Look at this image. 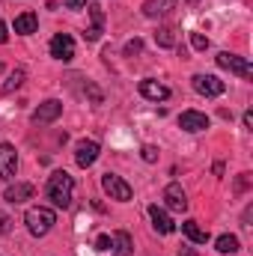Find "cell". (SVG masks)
I'll return each instance as SVG.
<instances>
[{"instance_id":"cell-1","label":"cell","mask_w":253,"mask_h":256,"mask_svg":"<svg viewBox=\"0 0 253 256\" xmlns=\"http://www.w3.org/2000/svg\"><path fill=\"white\" fill-rule=\"evenodd\" d=\"M45 194H48V200H51L57 208H68V206H72V194H74V179H72L66 170H57V173L48 176Z\"/></svg>"},{"instance_id":"cell-2","label":"cell","mask_w":253,"mask_h":256,"mask_svg":"<svg viewBox=\"0 0 253 256\" xmlns=\"http://www.w3.org/2000/svg\"><path fill=\"white\" fill-rule=\"evenodd\" d=\"M24 224H27L30 236L42 238V236H48V232H51V226L57 224V214H54L51 208H45V206H33V208H27Z\"/></svg>"},{"instance_id":"cell-3","label":"cell","mask_w":253,"mask_h":256,"mask_svg":"<svg viewBox=\"0 0 253 256\" xmlns=\"http://www.w3.org/2000/svg\"><path fill=\"white\" fill-rule=\"evenodd\" d=\"M214 60H218L220 68H226V72H232V74H238V78H244V80L253 78V66L248 63L244 57H236V54H230V51H220Z\"/></svg>"},{"instance_id":"cell-4","label":"cell","mask_w":253,"mask_h":256,"mask_svg":"<svg viewBox=\"0 0 253 256\" xmlns=\"http://www.w3.org/2000/svg\"><path fill=\"white\" fill-rule=\"evenodd\" d=\"M190 84H194V90H196L200 96H206V98H218V96H224V90H226V84L218 80L214 74H194Z\"/></svg>"},{"instance_id":"cell-5","label":"cell","mask_w":253,"mask_h":256,"mask_svg":"<svg viewBox=\"0 0 253 256\" xmlns=\"http://www.w3.org/2000/svg\"><path fill=\"white\" fill-rule=\"evenodd\" d=\"M48 51H51L54 60H60V63H72V60H74V39H72L68 33H57V36L51 39Z\"/></svg>"},{"instance_id":"cell-6","label":"cell","mask_w":253,"mask_h":256,"mask_svg":"<svg viewBox=\"0 0 253 256\" xmlns=\"http://www.w3.org/2000/svg\"><path fill=\"white\" fill-rule=\"evenodd\" d=\"M102 188L110 194V200H120V202H128L131 200V185H128L126 179L114 176V173H104L102 176Z\"/></svg>"},{"instance_id":"cell-7","label":"cell","mask_w":253,"mask_h":256,"mask_svg":"<svg viewBox=\"0 0 253 256\" xmlns=\"http://www.w3.org/2000/svg\"><path fill=\"white\" fill-rule=\"evenodd\" d=\"M15 170H18V152L12 143H0V179L9 182L15 179Z\"/></svg>"},{"instance_id":"cell-8","label":"cell","mask_w":253,"mask_h":256,"mask_svg":"<svg viewBox=\"0 0 253 256\" xmlns=\"http://www.w3.org/2000/svg\"><path fill=\"white\" fill-rule=\"evenodd\" d=\"M60 114H63V102L48 98V102H42V104L33 110V122H36V126H48V122H54Z\"/></svg>"},{"instance_id":"cell-9","label":"cell","mask_w":253,"mask_h":256,"mask_svg":"<svg viewBox=\"0 0 253 256\" xmlns=\"http://www.w3.org/2000/svg\"><path fill=\"white\" fill-rule=\"evenodd\" d=\"M86 12H90V18H92V27L84 30V39H86V42H98V39H102V30H104V12H102L98 3H86Z\"/></svg>"},{"instance_id":"cell-10","label":"cell","mask_w":253,"mask_h":256,"mask_svg":"<svg viewBox=\"0 0 253 256\" xmlns=\"http://www.w3.org/2000/svg\"><path fill=\"white\" fill-rule=\"evenodd\" d=\"M98 152H102V146L96 143V140H80L78 143V149H74V161H78V167H92L96 164V158H98Z\"/></svg>"},{"instance_id":"cell-11","label":"cell","mask_w":253,"mask_h":256,"mask_svg":"<svg viewBox=\"0 0 253 256\" xmlns=\"http://www.w3.org/2000/svg\"><path fill=\"white\" fill-rule=\"evenodd\" d=\"M208 126H212V122H208V116H206V114H200V110H185V114L179 116V128H182V131H188V134L206 131Z\"/></svg>"},{"instance_id":"cell-12","label":"cell","mask_w":253,"mask_h":256,"mask_svg":"<svg viewBox=\"0 0 253 256\" xmlns=\"http://www.w3.org/2000/svg\"><path fill=\"white\" fill-rule=\"evenodd\" d=\"M164 206L170 208V212H188V196L182 191V185H167L164 188Z\"/></svg>"},{"instance_id":"cell-13","label":"cell","mask_w":253,"mask_h":256,"mask_svg":"<svg viewBox=\"0 0 253 256\" xmlns=\"http://www.w3.org/2000/svg\"><path fill=\"white\" fill-rule=\"evenodd\" d=\"M149 218H152V226H155L161 236H170V232H176V224L170 220V214H167L161 206H149Z\"/></svg>"},{"instance_id":"cell-14","label":"cell","mask_w":253,"mask_h":256,"mask_svg":"<svg viewBox=\"0 0 253 256\" xmlns=\"http://www.w3.org/2000/svg\"><path fill=\"white\" fill-rule=\"evenodd\" d=\"M33 194H36V188H33L30 182H15V185H9V188H6L3 200H6V202H12V206H18V202L30 200Z\"/></svg>"},{"instance_id":"cell-15","label":"cell","mask_w":253,"mask_h":256,"mask_svg":"<svg viewBox=\"0 0 253 256\" xmlns=\"http://www.w3.org/2000/svg\"><path fill=\"white\" fill-rule=\"evenodd\" d=\"M176 3L179 0H146L143 3V15L146 18H164V15H170L176 9Z\"/></svg>"},{"instance_id":"cell-16","label":"cell","mask_w":253,"mask_h":256,"mask_svg":"<svg viewBox=\"0 0 253 256\" xmlns=\"http://www.w3.org/2000/svg\"><path fill=\"white\" fill-rule=\"evenodd\" d=\"M140 96L149 102H164V98H170V90L158 80H140Z\"/></svg>"},{"instance_id":"cell-17","label":"cell","mask_w":253,"mask_h":256,"mask_svg":"<svg viewBox=\"0 0 253 256\" xmlns=\"http://www.w3.org/2000/svg\"><path fill=\"white\" fill-rule=\"evenodd\" d=\"M110 254H116V256H131L134 254V244H131V236H128L126 230H120V232H114L110 236Z\"/></svg>"},{"instance_id":"cell-18","label":"cell","mask_w":253,"mask_h":256,"mask_svg":"<svg viewBox=\"0 0 253 256\" xmlns=\"http://www.w3.org/2000/svg\"><path fill=\"white\" fill-rule=\"evenodd\" d=\"M36 27H39V18H36V12H21V15L15 18V33H21V36H30V33H36Z\"/></svg>"},{"instance_id":"cell-19","label":"cell","mask_w":253,"mask_h":256,"mask_svg":"<svg viewBox=\"0 0 253 256\" xmlns=\"http://www.w3.org/2000/svg\"><path fill=\"white\" fill-rule=\"evenodd\" d=\"M182 232L188 236L194 244H206V242H208V232H206L196 220H185V224H182Z\"/></svg>"},{"instance_id":"cell-20","label":"cell","mask_w":253,"mask_h":256,"mask_svg":"<svg viewBox=\"0 0 253 256\" xmlns=\"http://www.w3.org/2000/svg\"><path fill=\"white\" fill-rule=\"evenodd\" d=\"M214 248H218V254H238L242 250V242L236 238V236H220L218 242H214Z\"/></svg>"},{"instance_id":"cell-21","label":"cell","mask_w":253,"mask_h":256,"mask_svg":"<svg viewBox=\"0 0 253 256\" xmlns=\"http://www.w3.org/2000/svg\"><path fill=\"white\" fill-rule=\"evenodd\" d=\"M155 42L161 48H176V30L173 27H158L155 30Z\"/></svg>"},{"instance_id":"cell-22","label":"cell","mask_w":253,"mask_h":256,"mask_svg":"<svg viewBox=\"0 0 253 256\" xmlns=\"http://www.w3.org/2000/svg\"><path fill=\"white\" fill-rule=\"evenodd\" d=\"M24 78H27V72H24V68H15V72L9 74V80L3 84V92H15V90L24 84Z\"/></svg>"},{"instance_id":"cell-23","label":"cell","mask_w":253,"mask_h":256,"mask_svg":"<svg viewBox=\"0 0 253 256\" xmlns=\"http://www.w3.org/2000/svg\"><path fill=\"white\" fill-rule=\"evenodd\" d=\"M190 45H194L196 51H208V36H202V33H190Z\"/></svg>"},{"instance_id":"cell-24","label":"cell","mask_w":253,"mask_h":256,"mask_svg":"<svg viewBox=\"0 0 253 256\" xmlns=\"http://www.w3.org/2000/svg\"><path fill=\"white\" fill-rule=\"evenodd\" d=\"M140 158H143V161H146V164H155V161H158V149H155V146H149V143H146V146H143V149H140Z\"/></svg>"},{"instance_id":"cell-25","label":"cell","mask_w":253,"mask_h":256,"mask_svg":"<svg viewBox=\"0 0 253 256\" xmlns=\"http://www.w3.org/2000/svg\"><path fill=\"white\" fill-rule=\"evenodd\" d=\"M140 51H143V42H140V39H131L126 45V57H134V54H140Z\"/></svg>"},{"instance_id":"cell-26","label":"cell","mask_w":253,"mask_h":256,"mask_svg":"<svg viewBox=\"0 0 253 256\" xmlns=\"http://www.w3.org/2000/svg\"><path fill=\"white\" fill-rule=\"evenodd\" d=\"M86 96L92 98V104H102V90L96 84H86Z\"/></svg>"},{"instance_id":"cell-27","label":"cell","mask_w":253,"mask_h":256,"mask_svg":"<svg viewBox=\"0 0 253 256\" xmlns=\"http://www.w3.org/2000/svg\"><path fill=\"white\" fill-rule=\"evenodd\" d=\"M110 244H114L110 236H98V238H96V250H110Z\"/></svg>"},{"instance_id":"cell-28","label":"cell","mask_w":253,"mask_h":256,"mask_svg":"<svg viewBox=\"0 0 253 256\" xmlns=\"http://www.w3.org/2000/svg\"><path fill=\"white\" fill-rule=\"evenodd\" d=\"M66 9H86V0H63Z\"/></svg>"},{"instance_id":"cell-29","label":"cell","mask_w":253,"mask_h":256,"mask_svg":"<svg viewBox=\"0 0 253 256\" xmlns=\"http://www.w3.org/2000/svg\"><path fill=\"white\" fill-rule=\"evenodd\" d=\"M248 182H250V173H242V179L236 182V191H244V188H248Z\"/></svg>"},{"instance_id":"cell-30","label":"cell","mask_w":253,"mask_h":256,"mask_svg":"<svg viewBox=\"0 0 253 256\" xmlns=\"http://www.w3.org/2000/svg\"><path fill=\"white\" fill-rule=\"evenodd\" d=\"M9 224H12V220H9V218L0 212V236H6V232H9Z\"/></svg>"},{"instance_id":"cell-31","label":"cell","mask_w":253,"mask_h":256,"mask_svg":"<svg viewBox=\"0 0 253 256\" xmlns=\"http://www.w3.org/2000/svg\"><path fill=\"white\" fill-rule=\"evenodd\" d=\"M3 42H9V27L0 21V45H3Z\"/></svg>"},{"instance_id":"cell-32","label":"cell","mask_w":253,"mask_h":256,"mask_svg":"<svg viewBox=\"0 0 253 256\" xmlns=\"http://www.w3.org/2000/svg\"><path fill=\"white\" fill-rule=\"evenodd\" d=\"M244 128H253V114H250V110L244 114Z\"/></svg>"},{"instance_id":"cell-33","label":"cell","mask_w":253,"mask_h":256,"mask_svg":"<svg viewBox=\"0 0 253 256\" xmlns=\"http://www.w3.org/2000/svg\"><path fill=\"white\" fill-rule=\"evenodd\" d=\"M179 256H196V254H194L190 248H179Z\"/></svg>"},{"instance_id":"cell-34","label":"cell","mask_w":253,"mask_h":256,"mask_svg":"<svg viewBox=\"0 0 253 256\" xmlns=\"http://www.w3.org/2000/svg\"><path fill=\"white\" fill-rule=\"evenodd\" d=\"M188 3H200V0H188Z\"/></svg>"}]
</instances>
